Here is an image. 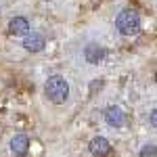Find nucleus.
Wrapping results in <instances>:
<instances>
[{
  "instance_id": "10",
  "label": "nucleus",
  "mask_w": 157,
  "mask_h": 157,
  "mask_svg": "<svg viewBox=\"0 0 157 157\" xmlns=\"http://www.w3.org/2000/svg\"><path fill=\"white\" fill-rule=\"evenodd\" d=\"M151 126H153V128L157 126V111H155V109L151 111Z\"/></svg>"
},
{
  "instance_id": "7",
  "label": "nucleus",
  "mask_w": 157,
  "mask_h": 157,
  "mask_svg": "<svg viewBox=\"0 0 157 157\" xmlns=\"http://www.w3.org/2000/svg\"><path fill=\"white\" fill-rule=\"evenodd\" d=\"M84 57L88 63H92V65H98L101 61L105 59V48L103 46H98V44H88L84 48Z\"/></svg>"
},
{
  "instance_id": "6",
  "label": "nucleus",
  "mask_w": 157,
  "mask_h": 157,
  "mask_svg": "<svg viewBox=\"0 0 157 157\" xmlns=\"http://www.w3.org/2000/svg\"><path fill=\"white\" fill-rule=\"evenodd\" d=\"M44 46H46V42H44V38L40 36V34H25V38H23V48L25 50L40 52Z\"/></svg>"
},
{
  "instance_id": "5",
  "label": "nucleus",
  "mask_w": 157,
  "mask_h": 157,
  "mask_svg": "<svg viewBox=\"0 0 157 157\" xmlns=\"http://www.w3.org/2000/svg\"><path fill=\"white\" fill-rule=\"evenodd\" d=\"M29 149V138L25 134H15L11 138V151L15 153L17 157H23Z\"/></svg>"
},
{
  "instance_id": "4",
  "label": "nucleus",
  "mask_w": 157,
  "mask_h": 157,
  "mask_svg": "<svg viewBox=\"0 0 157 157\" xmlns=\"http://www.w3.org/2000/svg\"><path fill=\"white\" fill-rule=\"evenodd\" d=\"M105 121H107L111 128H121V126H124V121H126L124 111H121L120 107H115V105L107 107V111H105Z\"/></svg>"
},
{
  "instance_id": "2",
  "label": "nucleus",
  "mask_w": 157,
  "mask_h": 157,
  "mask_svg": "<svg viewBox=\"0 0 157 157\" xmlns=\"http://www.w3.org/2000/svg\"><path fill=\"white\" fill-rule=\"evenodd\" d=\"M115 25L124 36H136L140 32V17L132 9H124L115 19Z\"/></svg>"
},
{
  "instance_id": "1",
  "label": "nucleus",
  "mask_w": 157,
  "mask_h": 157,
  "mask_svg": "<svg viewBox=\"0 0 157 157\" xmlns=\"http://www.w3.org/2000/svg\"><path fill=\"white\" fill-rule=\"evenodd\" d=\"M44 94L48 98L50 103H55V105H63L67 97H69V84H67V80L59 75V73H55V75H50L48 80H46V84H44Z\"/></svg>"
},
{
  "instance_id": "8",
  "label": "nucleus",
  "mask_w": 157,
  "mask_h": 157,
  "mask_svg": "<svg viewBox=\"0 0 157 157\" xmlns=\"http://www.w3.org/2000/svg\"><path fill=\"white\" fill-rule=\"evenodd\" d=\"M9 34H11V36H25V34H29V23H27V19H25V17H15V19H11V23H9Z\"/></svg>"
},
{
  "instance_id": "3",
  "label": "nucleus",
  "mask_w": 157,
  "mask_h": 157,
  "mask_svg": "<svg viewBox=\"0 0 157 157\" xmlns=\"http://www.w3.org/2000/svg\"><path fill=\"white\" fill-rule=\"evenodd\" d=\"M90 153L94 157H107L111 153V143L105 136H94L90 140Z\"/></svg>"
},
{
  "instance_id": "9",
  "label": "nucleus",
  "mask_w": 157,
  "mask_h": 157,
  "mask_svg": "<svg viewBox=\"0 0 157 157\" xmlns=\"http://www.w3.org/2000/svg\"><path fill=\"white\" fill-rule=\"evenodd\" d=\"M140 157H157L155 145H145L143 149H140Z\"/></svg>"
}]
</instances>
